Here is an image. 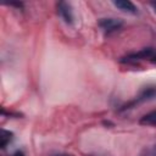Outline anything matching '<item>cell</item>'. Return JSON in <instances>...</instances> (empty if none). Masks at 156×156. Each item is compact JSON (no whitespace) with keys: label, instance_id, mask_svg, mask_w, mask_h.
Here are the masks:
<instances>
[{"label":"cell","instance_id":"obj_1","mask_svg":"<svg viewBox=\"0 0 156 156\" xmlns=\"http://www.w3.org/2000/svg\"><path fill=\"white\" fill-rule=\"evenodd\" d=\"M99 26L107 33L115 32L117 29H119L123 26V22L118 18H101L99 22Z\"/></svg>","mask_w":156,"mask_h":156},{"label":"cell","instance_id":"obj_2","mask_svg":"<svg viewBox=\"0 0 156 156\" xmlns=\"http://www.w3.org/2000/svg\"><path fill=\"white\" fill-rule=\"evenodd\" d=\"M57 12L58 15L63 18V21L66 23H72L73 22V13H72V9L71 5L65 2V1H60L57 2Z\"/></svg>","mask_w":156,"mask_h":156},{"label":"cell","instance_id":"obj_3","mask_svg":"<svg viewBox=\"0 0 156 156\" xmlns=\"http://www.w3.org/2000/svg\"><path fill=\"white\" fill-rule=\"evenodd\" d=\"M154 54H155V50L152 48H146V49H143V50H140V51H138L135 54L128 55L126 58H127V61H129V60L136 61V60H145V58H149L150 60Z\"/></svg>","mask_w":156,"mask_h":156},{"label":"cell","instance_id":"obj_4","mask_svg":"<svg viewBox=\"0 0 156 156\" xmlns=\"http://www.w3.org/2000/svg\"><path fill=\"white\" fill-rule=\"evenodd\" d=\"M113 5L116 7H118L119 10H122L124 12H128V13H136V11H138L136 6L133 2L128 1V0H115Z\"/></svg>","mask_w":156,"mask_h":156},{"label":"cell","instance_id":"obj_5","mask_svg":"<svg viewBox=\"0 0 156 156\" xmlns=\"http://www.w3.org/2000/svg\"><path fill=\"white\" fill-rule=\"evenodd\" d=\"M156 98V87H147L145 88L140 94L139 96L136 98V100L134 102H140V101H146V100H151ZM133 102V104H134Z\"/></svg>","mask_w":156,"mask_h":156},{"label":"cell","instance_id":"obj_6","mask_svg":"<svg viewBox=\"0 0 156 156\" xmlns=\"http://www.w3.org/2000/svg\"><path fill=\"white\" fill-rule=\"evenodd\" d=\"M141 124H151V126H156V111H152L145 116L141 117L140 119Z\"/></svg>","mask_w":156,"mask_h":156},{"label":"cell","instance_id":"obj_7","mask_svg":"<svg viewBox=\"0 0 156 156\" xmlns=\"http://www.w3.org/2000/svg\"><path fill=\"white\" fill-rule=\"evenodd\" d=\"M11 138H12V133L6 132V130H1V136H0V145H1V147H5L6 144L11 140Z\"/></svg>","mask_w":156,"mask_h":156},{"label":"cell","instance_id":"obj_8","mask_svg":"<svg viewBox=\"0 0 156 156\" xmlns=\"http://www.w3.org/2000/svg\"><path fill=\"white\" fill-rule=\"evenodd\" d=\"M139 156H156V145L151 147H144L140 151Z\"/></svg>","mask_w":156,"mask_h":156},{"label":"cell","instance_id":"obj_9","mask_svg":"<svg viewBox=\"0 0 156 156\" xmlns=\"http://www.w3.org/2000/svg\"><path fill=\"white\" fill-rule=\"evenodd\" d=\"M150 61H151L152 63H156V51H155V54L152 55V57L150 58Z\"/></svg>","mask_w":156,"mask_h":156},{"label":"cell","instance_id":"obj_10","mask_svg":"<svg viewBox=\"0 0 156 156\" xmlns=\"http://www.w3.org/2000/svg\"><path fill=\"white\" fill-rule=\"evenodd\" d=\"M15 156H24V155H23L22 152H20V151H17V152L15 154Z\"/></svg>","mask_w":156,"mask_h":156},{"label":"cell","instance_id":"obj_11","mask_svg":"<svg viewBox=\"0 0 156 156\" xmlns=\"http://www.w3.org/2000/svg\"><path fill=\"white\" fill-rule=\"evenodd\" d=\"M152 6L155 7V11H156V2H154V4H152Z\"/></svg>","mask_w":156,"mask_h":156},{"label":"cell","instance_id":"obj_12","mask_svg":"<svg viewBox=\"0 0 156 156\" xmlns=\"http://www.w3.org/2000/svg\"><path fill=\"white\" fill-rule=\"evenodd\" d=\"M57 156H68V155H57Z\"/></svg>","mask_w":156,"mask_h":156}]
</instances>
